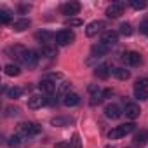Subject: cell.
Returning <instances> with one entry per match:
<instances>
[{
  "mask_svg": "<svg viewBox=\"0 0 148 148\" xmlns=\"http://www.w3.org/2000/svg\"><path fill=\"white\" fill-rule=\"evenodd\" d=\"M132 131H134V124H132V122H127V124H122V125H117L115 129H112V131L108 132V138H110V139H119V138L127 136V134L132 132Z\"/></svg>",
  "mask_w": 148,
  "mask_h": 148,
  "instance_id": "obj_1",
  "label": "cell"
},
{
  "mask_svg": "<svg viewBox=\"0 0 148 148\" xmlns=\"http://www.w3.org/2000/svg\"><path fill=\"white\" fill-rule=\"evenodd\" d=\"M73 40H75V33L71 30H61V32L56 33V44L58 45H68Z\"/></svg>",
  "mask_w": 148,
  "mask_h": 148,
  "instance_id": "obj_2",
  "label": "cell"
},
{
  "mask_svg": "<svg viewBox=\"0 0 148 148\" xmlns=\"http://www.w3.org/2000/svg\"><path fill=\"white\" fill-rule=\"evenodd\" d=\"M38 132H40V125L33 122H25L19 125V136H35Z\"/></svg>",
  "mask_w": 148,
  "mask_h": 148,
  "instance_id": "obj_3",
  "label": "cell"
},
{
  "mask_svg": "<svg viewBox=\"0 0 148 148\" xmlns=\"http://www.w3.org/2000/svg\"><path fill=\"white\" fill-rule=\"evenodd\" d=\"M124 7H125L124 2H113V4L106 9V16L112 18V19H117V18L124 12Z\"/></svg>",
  "mask_w": 148,
  "mask_h": 148,
  "instance_id": "obj_4",
  "label": "cell"
},
{
  "mask_svg": "<svg viewBox=\"0 0 148 148\" xmlns=\"http://www.w3.org/2000/svg\"><path fill=\"white\" fill-rule=\"evenodd\" d=\"M5 52H7V54H12V58H16L18 61L25 63V56H26L28 49H26V47H23V45H12V47H9Z\"/></svg>",
  "mask_w": 148,
  "mask_h": 148,
  "instance_id": "obj_5",
  "label": "cell"
},
{
  "mask_svg": "<svg viewBox=\"0 0 148 148\" xmlns=\"http://www.w3.org/2000/svg\"><path fill=\"white\" fill-rule=\"evenodd\" d=\"M103 28H106V23H105V21H92V23L87 25L86 35H87V37H94V35H98Z\"/></svg>",
  "mask_w": 148,
  "mask_h": 148,
  "instance_id": "obj_6",
  "label": "cell"
},
{
  "mask_svg": "<svg viewBox=\"0 0 148 148\" xmlns=\"http://www.w3.org/2000/svg\"><path fill=\"white\" fill-rule=\"evenodd\" d=\"M129 66H139L141 64V54L139 52H136V51H131V52H125L124 54V58H122Z\"/></svg>",
  "mask_w": 148,
  "mask_h": 148,
  "instance_id": "obj_7",
  "label": "cell"
},
{
  "mask_svg": "<svg viewBox=\"0 0 148 148\" xmlns=\"http://www.w3.org/2000/svg\"><path fill=\"white\" fill-rule=\"evenodd\" d=\"M45 103H47V98H44L42 94H33L28 99V108L30 110H37V108H42Z\"/></svg>",
  "mask_w": 148,
  "mask_h": 148,
  "instance_id": "obj_8",
  "label": "cell"
},
{
  "mask_svg": "<svg viewBox=\"0 0 148 148\" xmlns=\"http://www.w3.org/2000/svg\"><path fill=\"white\" fill-rule=\"evenodd\" d=\"M80 11V4L79 2H68V4H63L61 5V12L66 14V16H73V14H79Z\"/></svg>",
  "mask_w": 148,
  "mask_h": 148,
  "instance_id": "obj_9",
  "label": "cell"
},
{
  "mask_svg": "<svg viewBox=\"0 0 148 148\" xmlns=\"http://www.w3.org/2000/svg\"><path fill=\"white\" fill-rule=\"evenodd\" d=\"M124 113H125V117H127V119L134 120V119H138V117H139L141 108H139V105H136V103H127V105H125Z\"/></svg>",
  "mask_w": 148,
  "mask_h": 148,
  "instance_id": "obj_10",
  "label": "cell"
},
{
  "mask_svg": "<svg viewBox=\"0 0 148 148\" xmlns=\"http://www.w3.org/2000/svg\"><path fill=\"white\" fill-rule=\"evenodd\" d=\"M101 42L105 44V45H115L117 42H119V33L117 32H113V30H108V32H105L103 33V37H101Z\"/></svg>",
  "mask_w": 148,
  "mask_h": 148,
  "instance_id": "obj_11",
  "label": "cell"
},
{
  "mask_svg": "<svg viewBox=\"0 0 148 148\" xmlns=\"http://www.w3.org/2000/svg\"><path fill=\"white\" fill-rule=\"evenodd\" d=\"M105 115H106L108 119L115 120V119H119V117L122 115V112H120L119 105H115V103H110V105H106V106H105Z\"/></svg>",
  "mask_w": 148,
  "mask_h": 148,
  "instance_id": "obj_12",
  "label": "cell"
},
{
  "mask_svg": "<svg viewBox=\"0 0 148 148\" xmlns=\"http://www.w3.org/2000/svg\"><path fill=\"white\" fill-rule=\"evenodd\" d=\"M35 38L42 44L44 42V45H49V42L52 40V38H56V35L52 33V32H47V30H42V32H37L35 33Z\"/></svg>",
  "mask_w": 148,
  "mask_h": 148,
  "instance_id": "obj_13",
  "label": "cell"
},
{
  "mask_svg": "<svg viewBox=\"0 0 148 148\" xmlns=\"http://www.w3.org/2000/svg\"><path fill=\"white\" fill-rule=\"evenodd\" d=\"M106 52H108V45H105L103 42L94 44L92 49H91V56H92V58H103Z\"/></svg>",
  "mask_w": 148,
  "mask_h": 148,
  "instance_id": "obj_14",
  "label": "cell"
},
{
  "mask_svg": "<svg viewBox=\"0 0 148 148\" xmlns=\"http://www.w3.org/2000/svg\"><path fill=\"white\" fill-rule=\"evenodd\" d=\"M38 89H40L44 94H52V92L56 91V84H54L52 80H49V79H44V80H40Z\"/></svg>",
  "mask_w": 148,
  "mask_h": 148,
  "instance_id": "obj_15",
  "label": "cell"
},
{
  "mask_svg": "<svg viewBox=\"0 0 148 148\" xmlns=\"http://www.w3.org/2000/svg\"><path fill=\"white\" fill-rule=\"evenodd\" d=\"M38 52H35V51H28L26 52V56H25V64L28 66V68H35L37 66V63H38Z\"/></svg>",
  "mask_w": 148,
  "mask_h": 148,
  "instance_id": "obj_16",
  "label": "cell"
},
{
  "mask_svg": "<svg viewBox=\"0 0 148 148\" xmlns=\"http://www.w3.org/2000/svg\"><path fill=\"white\" fill-rule=\"evenodd\" d=\"M94 75L98 79H101V80H106L110 77V64H99V66H96Z\"/></svg>",
  "mask_w": 148,
  "mask_h": 148,
  "instance_id": "obj_17",
  "label": "cell"
},
{
  "mask_svg": "<svg viewBox=\"0 0 148 148\" xmlns=\"http://www.w3.org/2000/svg\"><path fill=\"white\" fill-rule=\"evenodd\" d=\"M63 103H64V106H77L80 103V96L77 92H70L63 98Z\"/></svg>",
  "mask_w": 148,
  "mask_h": 148,
  "instance_id": "obj_18",
  "label": "cell"
},
{
  "mask_svg": "<svg viewBox=\"0 0 148 148\" xmlns=\"http://www.w3.org/2000/svg\"><path fill=\"white\" fill-rule=\"evenodd\" d=\"M89 91H91V105H96L103 99V92L98 86H89Z\"/></svg>",
  "mask_w": 148,
  "mask_h": 148,
  "instance_id": "obj_19",
  "label": "cell"
},
{
  "mask_svg": "<svg viewBox=\"0 0 148 148\" xmlns=\"http://www.w3.org/2000/svg\"><path fill=\"white\" fill-rule=\"evenodd\" d=\"M4 71H5V75H9V77H18L21 73V68L18 64H14V63H9V64H5Z\"/></svg>",
  "mask_w": 148,
  "mask_h": 148,
  "instance_id": "obj_20",
  "label": "cell"
},
{
  "mask_svg": "<svg viewBox=\"0 0 148 148\" xmlns=\"http://www.w3.org/2000/svg\"><path fill=\"white\" fill-rule=\"evenodd\" d=\"M30 25H32L30 19H18L12 23V28H14V32H25L26 28H30Z\"/></svg>",
  "mask_w": 148,
  "mask_h": 148,
  "instance_id": "obj_21",
  "label": "cell"
},
{
  "mask_svg": "<svg viewBox=\"0 0 148 148\" xmlns=\"http://www.w3.org/2000/svg\"><path fill=\"white\" fill-rule=\"evenodd\" d=\"M71 122H73V119H71V117H54V119L51 120V124H52V125H56V127L70 125Z\"/></svg>",
  "mask_w": 148,
  "mask_h": 148,
  "instance_id": "obj_22",
  "label": "cell"
},
{
  "mask_svg": "<svg viewBox=\"0 0 148 148\" xmlns=\"http://www.w3.org/2000/svg\"><path fill=\"white\" fill-rule=\"evenodd\" d=\"M38 54L44 56V58H54V56L58 54V51H56L54 45H42V49H40Z\"/></svg>",
  "mask_w": 148,
  "mask_h": 148,
  "instance_id": "obj_23",
  "label": "cell"
},
{
  "mask_svg": "<svg viewBox=\"0 0 148 148\" xmlns=\"http://www.w3.org/2000/svg\"><path fill=\"white\" fill-rule=\"evenodd\" d=\"M113 75L119 79V80H127L131 77V71L125 70V68H113Z\"/></svg>",
  "mask_w": 148,
  "mask_h": 148,
  "instance_id": "obj_24",
  "label": "cell"
},
{
  "mask_svg": "<svg viewBox=\"0 0 148 148\" xmlns=\"http://www.w3.org/2000/svg\"><path fill=\"white\" fill-rule=\"evenodd\" d=\"M146 141H148V136H146V132H143V131H139V132L134 136V146H143Z\"/></svg>",
  "mask_w": 148,
  "mask_h": 148,
  "instance_id": "obj_25",
  "label": "cell"
},
{
  "mask_svg": "<svg viewBox=\"0 0 148 148\" xmlns=\"http://www.w3.org/2000/svg\"><path fill=\"white\" fill-rule=\"evenodd\" d=\"M84 21L79 19V18H66L64 19V26H82Z\"/></svg>",
  "mask_w": 148,
  "mask_h": 148,
  "instance_id": "obj_26",
  "label": "cell"
},
{
  "mask_svg": "<svg viewBox=\"0 0 148 148\" xmlns=\"http://www.w3.org/2000/svg\"><path fill=\"white\" fill-rule=\"evenodd\" d=\"M70 84L68 82H63L61 86H59V89H58V96H61V98H64L66 94H70Z\"/></svg>",
  "mask_w": 148,
  "mask_h": 148,
  "instance_id": "obj_27",
  "label": "cell"
},
{
  "mask_svg": "<svg viewBox=\"0 0 148 148\" xmlns=\"http://www.w3.org/2000/svg\"><path fill=\"white\" fill-rule=\"evenodd\" d=\"M134 98L139 101H145V99H148V91L146 89H134Z\"/></svg>",
  "mask_w": 148,
  "mask_h": 148,
  "instance_id": "obj_28",
  "label": "cell"
},
{
  "mask_svg": "<svg viewBox=\"0 0 148 148\" xmlns=\"http://www.w3.org/2000/svg\"><path fill=\"white\" fill-rule=\"evenodd\" d=\"M0 21H2L4 25H9L11 23V12L7 9H2L0 11Z\"/></svg>",
  "mask_w": 148,
  "mask_h": 148,
  "instance_id": "obj_29",
  "label": "cell"
},
{
  "mask_svg": "<svg viewBox=\"0 0 148 148\" xmlns=\"http://www.w3.org/2000/svg\"><path fill=\"white\" fill-rule=\"evenodd\" d=\"M120 33H122L124 37L132 35V26H131L129 23H122V25H120Z\"/></svg>",
  "mask_w": 148,
  "mask_h": 148,
  "instance_id": "obj_30",
  "label": "cell"
},
{
  "mask_svg": "<svg viewBox=\"0 0 148 148\" xmlns=\"http://www.w3.org/2000/svg\"><path fill=\"white\" fill-rule=\"evenodd\" d=\"M7 94H9V98H14V99H16V98H19V96L23 94V89H21V87H11V89L7 91Z\"/></svg>",
  "mask_w": 148,
  "mask_h": 148,
  "instance_id": "obj_31",
  "label": "cell"
},
{
  "mask_svg": "<svg viewBox=\"0 0 148 148\" xmlns=\"http://www.w3.org/2000/svg\"><path fill=\"white\" fill-rule=\"evenodd\" d=\"M134 89H146L148 91V79H138L134 84Z\"/></svg>",
  "mask_w": 148,
  "mask_h": 148,
  "instance_id": "obj_32",
  "label": "cell"
},
{
  "mask_svg": "<svg viewBox=\"0 0 148 148\" xmlns=\"http://www.w3.org/2000/svg\"><path fill=\"white\" fill-rule=\"evenodd\" d=\"M71 148H82V139H80V136L77 132L71 138Z\"/></svg>",
  "mask_w": 148,
  "mask_h": 148,
  "instance_id": "obj_33",
  "label": "cell"
},
{
  "mask_svg": "<svg viewBox=\"0 0 148 148\" xmlns=\"http://www.w3.org/2000/svg\"><path fill=\"white\" fill-rule=\"evenodd\" d=\"M19 145H21V136H19V134L12 136V138L9 139V146H12V148H18Z\"/></svg>",
  "mask_w": 148,
  "mask_h": 148,
  "instance_id": "obj_34",
  "label": "cell"
},
{
  "mask_svg": "<svg viewBox=\"0 0 148 148\" xmlns=\"http://www.w3.org/2000/svg\"><path fill=\"white\" fill-rule=\"evenodd\" d=\"M131 7L132 9H145L146 7V2H138V0H131Z\"/></svg>",
  "mask_w": 148,
  "mask_h": 148,
  "instance_id": "obj_35",
  "label": "cell"
},
{
  "mask_svg": "<svg viewBox=\"0 0 148 148\" xmlns=\"http://www.w3.org/2000/svg\"><path fill=\"white\" fill-rule=\"evenodd\" d=\"M18 113H19V110L14 108V106H7V108H5V117H14V115H18Z\"/></svg>",
  "mask_w": 148,
  "mask_h": 148,
  "instance_id": "obj_36",
  "label": "cell"
},
{
  "mask_svg": "<svg viewBox=\"0 0 148 148\" xmlns=\"http://www.w3.org/2000/svg\"><path fill=\"white\" fill-rule=\"evenodd\" d=\"M139 32H141V33H145V35H148V21L141 23V26H139Z\"/></svg>",
  "mask_w": 148,
  "mask_h": 148,
  "instance_id": "obj_37",
  "label": "cell"
},
{
  "mask_svg": "<svg viewBox=\"0 0 148 148\" xmlns=\"http://www.w3.org/2000/svg\"><path fill=\"white\" fill-rule=\"evenodd\" d=\"M54 148H70V143H64V141L63 143H56Z\"/></svg>",
  "mask_w": 148,
  "mask_h": 148,
  "instance_id": "obj_38",
  "label": "cell"
},
{
  "mask_svg": "<svg viewBox=\"0 0 148 148\" xmlns=\"http://www.w3.org/2000/svg\"><path fill=\"white\" fill-rule=\"evenodd\" d=\"M26 11H30V5H21L19 7V12H26Z\"/></svg>",
  "mask_w": 148,
  "mask_h": 148,
  "instance_id": "obj_39",
  "label": "cell"
},
{
  "mask_svg": "<svg viewBox=\"0 0 148 148\" xmlns=\"http://www.w3.org/2000/svg\"><path fill=\"white\" fill-rule=\"evenodd\" d=\"M108 96H112V89H106V91H103V98H108Z\"/></svg>",
  "mask_w": 148,
  "mask_h": 148,
  "instance_id": "obj_40",
  "label": "cell"
},
{
  "mask_svg": "<svg viewBox=\"0 0 148 148\" xmlns=\"http://www.w3.org/2000/svg\"><path fill=\"white\" fill-rule=\"evenodd\" d=\"M105 148H113V146H105Z\"/></svg>",
  "mask_w": 148,
  "mask_h": 148,
  "instance_id": "obj_41",
  "label": "cell"
}]
</instances>
